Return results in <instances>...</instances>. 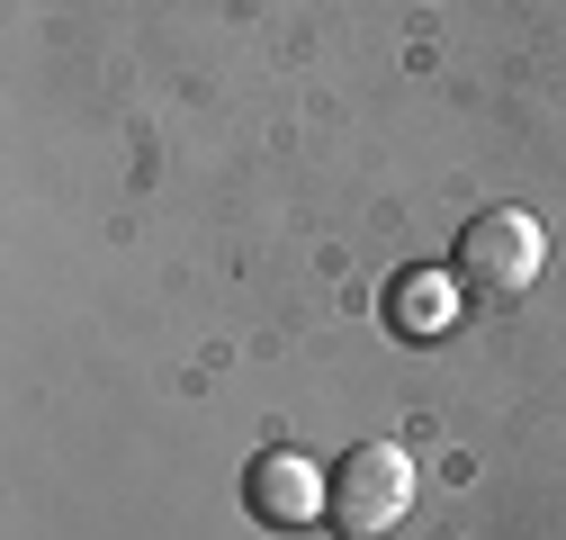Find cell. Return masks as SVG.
<instances>
[{
	"label": "cell",
	"instance_id": "1",
	"mask_svg": "<svg viewBox=\"0 0 566 540\" xmlns=\"http://www.w3.org/2000/svg\"><path fill=\"white\" fill-rule=\"evenodd\" d=\"M405 513H413V459H405L396 442L342 450L333 496H324V522H342V540H387Z\"/></svg>",
	"mask_w": 566,
	"mask_h": 540
},
{
	"label": "cell",
	"instance_id": "3",
	"mask_svg": "<svg viewBox=\"0 0 566 540\" xmlns=\"http://www.w3.org/2000/svg\"><path fill=\"white\" fill-rule=\"evenodd\" d=\"M468 261L485 270V280H504V289H522L531 270H539V235H531L522 217H485V226L468 235Z\"/></svg>",
	"mask_w": 566,
	"mask_h": 540
},
{
	"label": "cell",
	"instance_id": "2",
	"mask_svg": "<svg viewBox=\"0 0 566 540\" xmlns=\"http://www.w3.org/2000/svg\"><path fill=\"white\" fill-rule=\"evenodd\" d=\"M324 496H333V478H315V468L289 459V450L252 468V513H261V522H315Z\"/></svg>",
	"mask_w": 566,
	"mask_h": 540
}]
</instances>
